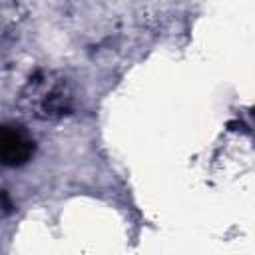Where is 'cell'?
Returning <instances> with one entry per match:
<instances>
[{
    "label": "cell",
    "mask_w": 255,
    "mask_h": 255,
    "mask_svg": "<svg viewBox=\"0 0 255 255\" xmlns=\"http://www.w3.org/2000/svg\"><path fill=\"white\" fill-rule=\"evenodd\" d=\"M34 153L32 135L16 124H4L0 131V157L8 167H18L26 163Z\"/></svg>",
    "instance_id": "6da1fadb"
}]
</instances>
